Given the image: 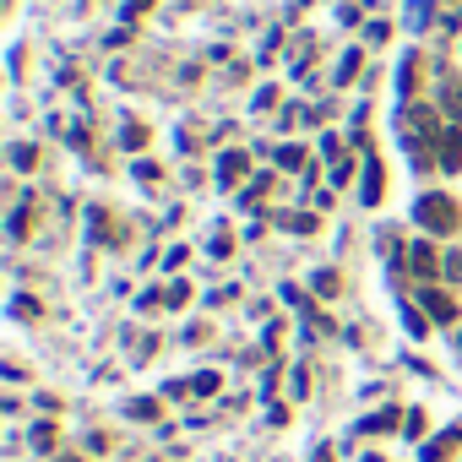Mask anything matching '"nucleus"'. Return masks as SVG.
Segmentation results:
<instances>
[{
	"label": "nucleus",
	"instance_id": "10",
	"mask_svg": "<svg viewBox=\"0 0 462 462\" xmlns=\"http://www.w3.org/2000/svg\"><path fill=\"white\" fill-rule=\"evenodd\" d=\"M147 6H152V0H131V12H147Z\"/></svg>",
	"mask_w": 462,
	"mask_h": 462
},
{
	"label": "nucleus",
	"instance_id": "2",
	"mask_svg": "<svg viewBox=\"0 0 462 462\" xmlns=\"http://www.w3.org/2000/svg\"><path fill=\"white\" fill-rule=\"evenodd\" d=\"M408 267H413L419 278H435V251H430V245H413V251H408Z\"/></svg>",
	"mask_w": 462,
	"mask_h": 462
},
{
	"label": "nucleus",
	"instance_id": "4",
	"mask_svg": "<svg viewBox=\"0 0 462 462\" xmlns=\"http://www.w3.org/2000/svg\"><path fill=\"white\" fill-rule=\"evenodd\" d=\"M424 310H430V316H435V321H451V316H457V305H451V300H446V294H435V289H430V294H424Z\"/></svg>",
	"mask_w": 462,
	"mask_h": 462
},
{
	"label": "nucleus",
	"instance_id": "7",
	"mask_svg": "<svg viewBox=\"0 0 462 462\" xmlns=\"http://www.w3.org/2000/svg\"><path fill=\"white\" fill-rule=\"evenodd\" d=\"M278 163H283V169H300V163H305V152H300V147H283V152H278Z\"/></svg>",
	"mask_w": 462,
	"mask_h": 462
},
{
	"label": "nucleus",
	"instance_id": "3",
	"mask_svg": "<svg viewBox=\"0 0 462 462\" xmlns=\"http://www.w3.org/2000/svg\"><path fill=\"white\" fill-rule=\"evenodd\" d=\"M359 196H365V201H381V163H375V158L365 163V185H359Z\"/></svg>",
	"mask_w": 462,
	"mask_h": 462
},
{
	"label": "nucleus",
	"instance_id": "9",
	"mask_svg": "<svg viewBox=\"0 0 462 462\" xmlns=\"http://www.w3.org/2000/svg\"><path fill=\"white\" fill-rule=\"evenodd\" d=\"M446 267H451V278H462V256H451V262H446Z\"/></svg>",
	"mask_w": 462,
	"mask_h": 462
},
{
	"label": "nucleus",
	"instance_id": "6",
	"mask_svg": "<svg viewBox=\"0 0 462 462\" xmlns=\"http://www.w3.org/2000/svg\"><path fill=\"white\" fill-rule=\"evenodd\" d=\"M240 174H245V158L228 152V158H223V180H240Z\"/></svg>",
	"mask_w": 462,
	"mask_h": 462
},
{
	"label": "nucleus",
	"instance_id": "1",
	"mask_svg": "<svg viewBox=\"0 0 462 462\" xmlns=\"http://www.w3.org/2000/svg\"><path fill=\"white\" fill-rule=\"evenodd\" d=\"M419 223L435 228V235H446V228H457V201L451 196H424L419 201Z\"/></svg>",
	"mask_w": 462,
	"mask_h": 462
},
{
	"label": "nucleus",
	"instance_id": "5",
	"mask_svg": "<svg viewBox=\"0 0 462 462\" xmlns=\"http://www.w3.org/2000/svg\"><path fill=\"white\" fill-rule=\"evenodd\" d=\"M440 163H446V169H457V163H462V136H446V147H440Z\"/></svg>",
	"mask_w": 462,
	"mask_h": 462
},
{
	"label": "nucleus",
	"instance_id": "8",
	"mask_svg": "<svg viewBox=\"0 0 462 462\" xmlns=\"http://www.w3.org/2000/svg\"><path fill=\"white\" fill-rule=\"evenodd\" d=\"M392 424H397V413H392V408H386V413H375V419H370V424H365V430H392Z\"/></svg>",
	"mask_w": 462,
	"mask_h": 462
}]
</instances>
